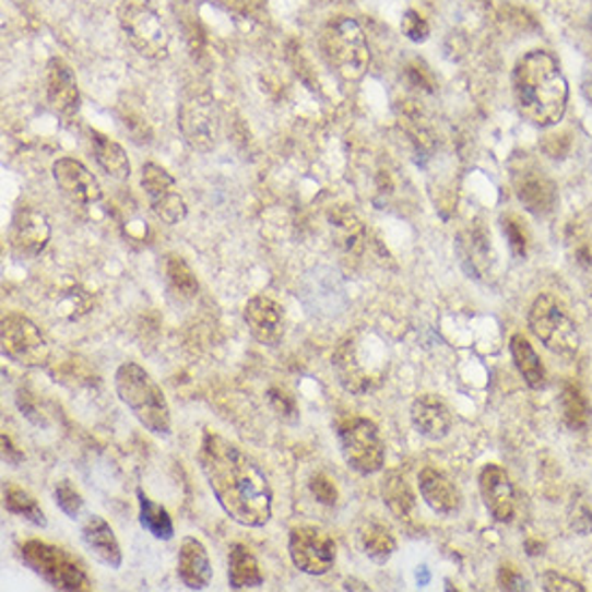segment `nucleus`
Returning <instances> with one entry per match:
<instances>
[{"label":"nucleus","mask_w":592,"mask_h":592,"mask_svg":"<svg viewBox=\"0 0 592 592\" xmlns=\"http://www.w3.org/2000/svg\"><path fill=\"white\" fill-rule=\"evenodd\" d=\"M177 123L183 134V141L194 151L208 153L218 145L221 117L212 95L208 93L188 95L179 106Z\"/></svg>","instance_id":"nucleus-10"},{"label":"nucleus","mask_w":592,"mask_h":592,"mask_svg":"<svg viewBox=\"0 0 592 592\" xmlns=\"http://www.w3.org/2000/svg\"><path fill=\"white\" fill-rule=\"evenodd\" d=\"M50 235H52V228L44 212L28 205H20L15 210L11 228H9V241L17 254L26 259L39 257L46 250Z\"/></svg>","instance_id":"nucleus-15"},{"label":"nucleus","mask_w":592,"mask_h":592,"mask_svg":"<svg viewBox=\"0 0 592 592\" xmlns=\"http://www.w3.org/2000/svg\"><path fill=\"white\" fill-rule=\"evenodd\" d=\"M137 496H139V519H141V525L147 530L153 538H157V541H170L175 536V523H173V519L168 516V511L162 505L153 502L143 489H139Z\"/></svg>","instance_id":"nucleus-29"},{"label":"nucleus","mask_w":592,"mask_h":592,"mask_svg":"<svg viewBox=\"0 0 592 592\" xmlns=\"http://www.w3.org/2000/svg\"><path fill=\"white\" fill-rule=\"evenodd\" d=\"M381 498L388 511L396 519H410L416 507V496L405 476L399 472L386 474V478L381 481Z\"/></svg>","instance_id":"nucleus-27"},{"label":"nucleus","mask_w":592,"mask_h":592,"mask_svg":"<svg viewBox=\"0 0 592 592\" xmlns=\"http://www.w3.org/2000/svg\"><path fill=\"white\" fill-rule=\"evenodd\" d=\"M22 563L57 591L88 592L93 582L84 565L68 549L48 541L31 538L20 549Z\"/></svg>","instance_id":"nucleus-5"},{"label":"nucleus","mask_w":592,"mask_h":592,"mask_svg":"<svg viewBox=\"0 0 592 592\" xmlns=\"http://www.w3.org/2000/svg\"><path fill=\"white\" fill-rule=\"evenodd\" d=\"M336 436L341 452L352 470L358 474H375L383 467L386 448L372 421L363 416H347L339 421Z\"/></svg>","instance_id":"nucleus-8"},{"label":"nucleus","mask_w":592,"mask_h":592,"mask_svg":"<svg viewBox=\"0 0 592 592\" xmlns=\"http://www.w3.org/2000/svg\"><path fill=\"white\" fill-rule=\"evenodd\" d=\"M2 461L13 467H17L24 461V452L17 450V446L11 442V438L7 434H2Z\"/></svg>","instance_id":"nucleus-43"},{"label":"nucleus","mask_w":592,"mask_h":592,"mask_svg":"<svg viewBox=\"0 0 592 592\" xmlns=\"http://www.w3.org/2000/svg\"><path fill=\"white\" fill-rule=\"evenodd\" d=\"M412 423L416 431L429 440H445L452 427L450 410L446 407L445 401L434 394H423L412 403L410 410Z\"/></svg>","instance_id":"nucleus-23"},{"label":"nucleus","mask_w":592,"mask_h":592,"mask_svg":"<svg viewBox=\"0 0 592 592\" xmlns=\"http://www.w3.org/2000/svg\"><path fill=\"white\" fill-rule=\"evenodd\" d=\"M328 223L332 228V235H334V241L350 254H358L363 248H365V241H367V230L360 223V218L345 210V208H339V210H332L328 214Z\"/></svg>","instance_id":"nucleus-26"},{"label":"nucleus","mask_w":592,"mask_h":592,"mask_svg":"<svg viewBox=\"0 0 592 592\" xmlns=\"http://www.w3.org/2000/svg\"><path fill=\"white\" fill-rule=\"evenodd\" d=\"M532 334L554 354L571 358L580 350V332L563 306L552 296H538L530 308Z\"/></svg>","instance_id":"nucleus-7"},{"label":"nucleus","mask_w":592,"mask_h":592,"mask_svg":"<svg viewBox=\"0 0 592 592\" xmlns=\"http://www.w3.org/2000/svg\"><path fill=\"white\" fill-rule=\"evenodd\" d=\"M2 505H4L7 513L26 519L28 523H33L37 528H46L48 525V519H46L44 509L39 507V502L26 489H22V487H17L13 483L4 485Z\"/></svg>","instance_id":"nucleus-28"},{"label":"nucleus","mask_w":592,"mask_h":592,"mask_svg":"<svg viewBox=\"0 0 592 592\" xmlns=\"http://www.w3.org/2000/svg\"><path fill=\"white\" fill-rule=\"evenodd\" d=\"M560 410L567 427L580 431L591 425L592 407L580 386L569 383L560 394Z\"/></svg>","instance_id":"nucleus-31"},{"label":"nucleus","mask_w":592,"mask_h":592,"mask_svg":"<svg viewBox=\"0 0 592 592\" xmlns=\"http://www.w3.org/2000/svg\"><path fill=\"white\" fill-rule=\"evenodd\" d=\"M265 578L259 560L244 543H233L228 549V587L230 591H250L263 587Z\"/></svg>","instance_id":"nucleus-24"},{"label":"nucleus","mask_w":592,"mask_h":592,"mask_svg":"<svg viewBox=\"0 0 592 592\" xmlns=\"http://www.w3.org/2000/svg\"><path fill=\"white\" fill-rule=\"evenodd\" d=\"M15 401H17V407H20V412L31 421V423H35V425H46V418L42 416V410L37 407V403H35V399H33V394L28 392V390H17V394H15Z\"/></svg>","instance_id":"nucleus-39"},{"label":"nucleus","mask_w":592,"mask_h":592,"mask_svg":"<svg viewBox=\"0 0 592 592\" xmlns=\"http://www.w3.org/2000/svg\"><path fill=\"white\" fill-rule=\"evenodd\" d=\"M55 502H57V507L70 519L80 518V513L84 509L82 494L75 489L72 481L57 483V487H55Z\"/></svg>","instance_id":"nucleus-35"},{"label":"nucleus","mask_w":592,"mask_h":592,"mask_svg":"<svg viewBox=\"0 0 592 592\" xmlns=\"http://www.w3.org/2000/svg\"><path fill=\"white\" fill-rule=\"evenodd\" d=\"M511 181L521 205L534 216H547L554 212L558 201V190L536 162L523 157L511 168Z\"/></svg>","instance_id":"nucleus-13"},{"label":"nucleus","mask_w":592,"mask_h":592,"mask_svg":"<svg viewBox=\"0 0 592 592\" xmlns=\"http://www.w3.org/2000/svg\"><path fill=\"white\" fill-rule=\"evenodd\" d=\"M244 321L250 334L263 345H276L285 334V310L272 297L257 296L248 299L244 306Z\"/></svg>","instance_id":"nucleus-17"},{"label":"nucleus","mask_w":592,"mask_h":592,"mask_svg":"<svg viewBox=\"0 0 592 592\" xmlns=\"http://www.w3.org/2000/svg\"><path fill=\"white\" fill-rule=\"evenodd\" d=\"M177 576L181 584L190 591H205L212 584V563L205 545L199 538L186 536L181 541L177 556Z\"/></svg>","instance_id":"nucleus-20"},{"label":"nucleus","mask_w":592,"mask_h":592,"mask_svg":"<svg viewBox=\"0 0 592 592\" xmlns=\"http://www.w3.org/2000/svg\"><path fill=\"white\" fill-rule=\"evenodd\" d=\"M328 66L345 80H360L370 66L367 35L354 17L339 15L325 22L319 35Z\"/></svg>","instance_id":"nucleus-4"},{"label":"nucleus","mask_w":592,"mask_h":592,"mask_svg":"<svg viewBox=\"0 0 592 592\" xmlns=\"http://www.w3.org/2000/svg\"><path fill=\"white\" fill-rule=\"evenodd\" d=\"M511 354L525 383L530 388H541L545 383V369L541 365V358L536 356V352L532 350L530 341L523 334H516L511 339Z\"/></svg>","instance_id":"nucleus-32"},{"label":"nucleus","mask_w":592,"mask_h":592,"mask_svg":"<svg viewBox=\"0 0 592 592\" xmlns=\"http://www.w3.org/2000/svg\"><path fill=\"white\" fill-rule=\"evenodd\" d=\"M308 489H310L312 498H315L319 505L334 507L336 500H339V489H336V485H334L325 474H315V476H310Z\"/></svg>","instance_id":"nucleus-37"},{"label":"nucleus","mask_w":592,"mask_h":592,"mask_svg":"<svg viewBox=\"0 0 592 592\" xmlns=\"http://www.w3.org/2000/svg\"><path fill=\"white\" fill-rule=\"evenodd\" d=\"M360 545H363L365 554L377 565L388 563L390 556L396 552V541H394L392 532L377 521H369L363 525Z\"/></svg>","instance_id":"nucleus-30"},{"label":"nucleus","mask_w":592,"mask_h":592,"mask_svg":"<svg viewBox=\"0 0 592 592\" xmlns=\"http://www.w3.org/2000/svg\"><path fill=\"white\" fill-rule=\"evenodd\" d=\"M421 496L438 516H452L461 509V494L457 485L436 467H425L418 476Z\"/></svg>","instance_id":"nucleus-22"},{"label":"nucleus","mask_w":592,"mask_h":592,"mask_svg":"<svg viewBox=\"0 0 592 592\" xmlns=\"http://www.w3.org/2000/svg\"><path fill=\"white\" fill-rule=\"evenodd\" d=\"M121 31L130 46L145 59L159 61L168 55L170 33L162 15L145 0H123L117 9Z\"/></svg>","instance_id":"nucleus-6"},{"label":"nucleus","mask_w":592,"mask_h":592,"mask_svg":"<svg viewBox=\"0 0 592 592\" xmlns=\"http://www.w3.org/2000/svg\"><path fill=\"white\" fill-rule=\"evenodd\" d=\"M2 354L4 358L37 369L50 360V347L42 330L24 315L9 312L2 317V332H0Z\"/></svg>","instance_id":"nucleus-9"},{"label":"nucleus","mask_w":592,"mask_h":592,"mask_svg":"<svg viewBox=\"0 0 592 592\" xmlns=\"http://www.w3.org/2000/svg\"><path fill=\"white\" fill-rule=\"evenodd\" d=\"M498 584H500V589H505V591H521V589H523V580H521V576H519L518 571H516L513 567H509V565L500 567V573H498Z\"/></svg>","instance_id":"nucleus-42"},{"label":"nucleus","mask_w":592,"mask_h":592,"mask_svg":"<svg viewBox=\"0 0 592 592\" xmlns=\"http://www.w3.org/2000/svg\"><path fill=\"white\" fill-rule=\"evenodd\" d=\"M164 270H166V279L170 283V287L183 297H194L199 294V281H197V274L192 272V268L186 263L183 257L179 254H168L166 257V263H164Z\"/></svg>","instance_id":"nucleus-33"},{"label":"nucleus","mask_w":592,"mask_h":592,"mask_svg":"<svg viewBox=\"0 0 592 592\" xmlns=\"http://www.w3.org/2000/svg\"><path fill=\"white\" fill-rule=\"evenodd\" d=\"M52 177L59 190L78 205H93L102 199L97 177L74 157H59L52 166Z\"/></svg>","instance_id":"nucleus-16"},{"label":"nucleus","mask_w":592,"mask_h":592,"mask_svg":"<svg viewBox=\"0 0 592 592\" xmlns=\"http://www.w3.org/2000/svg\"><path fill=\"white\" fill-rule=\"evenodd\" d=\"M199 465L218 505L233 521L263 528L272 519L274 494L270 481L239 446L208 429L199 448Z\"/></svg>","instance_id":"nucleus-1"},{"label":"nucleus","mask_w":592,"mask_h":592,"mask_svg":"<svg viewBox=\"0 0 592 592\" xmlns=\"http://www.w3.org/2000/svg\"><path fill=\"white\" fill-rule=\"evenodd\" d=\"M91 143H93V153H95V159H97L99 168L108 177H113L117 181L130 179L132 164L128 159L126 149L121 147L119 143L110 141L106 134H102L97 130H91Z\"/></svg>","instance_id":"nucleus-25"},{"label":"nucleus","mask_w":592,"mask_h":592,"mask_svg":"<svg viewBox=\"0 0 592 592\" xmlns=\"http://www.w3.org/2000/svg\"><path fill=\"white\" fill-rule=\"evenodd\" d=\"M513 95L519 115L528 123L549 128L565 117L569 84L552 55L532 50L513 70Z\"/></svg>","instance_id":"nucleus-2"},{"label":"nucleus","mask_w":592,"mask_h":592,"mask_svg":"<svg viewBox=\"0 0 592 592\" xmlns=\"http://www.w3.org/2000/svg\"><path fill=\"white\" fill-rule=\"evenodd\" d=\"M289 556L301 573L325 576L336 563V543L317 525H297L289 532Z\"/></svg>","instance_id":"nucleus-11"},{"label":"nucleus","mask_w":592,"mask_h":592,"mask_svg":"<svg viewBox=\"0 0 592 592\" xmlns=\"http://www.w3.org/2000/svg\"><path fill=\"white\" fill-rule=\"evenodd\" d=\"M505 233H507V237L511 241L513 252L519 254V257H523L525 254V246H528V237H525V228L521 226L518 218L505 221Z\"/></svg>","instance_id":"nucleus-40"},{"label":"nucleus","mask_w":592,"mask_h":592,"mask_svg":"<svg viewBox=\"0 0 592 592\" xmlns=\"http://www.w3.org/2000/svg\"><path fill=\"white\" fill-rule=\"evenodd\" d=\"M332 369L339 377V383L352 392V394H367L370 392L383 375L381 363H367L363 354V343L356 334L345 336L334 356H332Z\"/></svg>","instance_id":"nucleus-12"},{"label":"nucleus","mask_w":592,"mask_h":592,"mask_svg":"<svg viewBox=\"0 0 592 592\" xmlns=\"http://www.w3.org/2000/svg\"><path fill=\"white\" fill-rule=\"evenodd\" d=\"M143 190L147 194L149 208L151 212L162 221V223L179 224L186 221L188 216V205L183 197L179 194L177 181L170 177V173L153 162L143 166L141 175Z\"/></svg>","instance_id":"nucleus-14"},{"label":"nucleus","mask_w":592,"mask_h":592,"mask_svg":"<svg viewBox=\"0 0 592 592\" xmlns=\"http://www.w3.org/2000/svg\"><path fill=\"white\" fill-rule=\"evenodd\" d=\"M401 28H403L405 37H407L410 42H414V44H423V42H427L429 35H431L429 22H427L421 13H416V11H412V9L405 11L403 22H401Z\"/></svg>","instance_id":"nucleus-36"},{"label":"nucleus","mask_w":592,"mask_h":592,"mask_svg":"<svg viewBox=\"0 0 592 592\" xmlns=\"http://www.w3.org/2000/svg\"><path fill=\"white\" fill-rule=\"evenodd\" d=\"M543 589L547 592H582L584 589L578 584V582H573V580H569V578H565V576H558L556 571H549V573H545L543 576Z\"/></svg>","instance_id":"nucleus-41"},{"label":"nucleus","mask_w":592,"mask_h":592,"mask_svg":"<svg viewBox=\"0 0 592 592\" xmlns=\"http://www.w3.org/2000/svg\"><path fill=\"white\" fill-rule=\"evenodd\" d=\"M569 521L571 528L580 534H591L592 532V502L591 498H573L569 507Z\"/></svg>","instance_id":"nucleus-38"},{"label":"nucleus","mask_w":592,"mask_h":592,"mask_svg":"<svg viewBox=\"0 0 592 592\" xmlns=\"http://www.w3.org/2000/svg\"><path fill=\"white\" fill-rule=\"evenodd\" d=\"M82 534V543L86 545V549L106 567L110 569H119L123 565V552L121 545L115 536V530L110 528V523L99 516H88L82 521L80 528Z\"/></svg>","instance_id":"nucleus-21"},{"label":"nucleus","mask_w":592,"mask_h":592,"mask_svg":"<svg viewBox=\"0 0 592 592\" xmlns=\"http://www.w3.org/2000/svg\"><path fill=\"white\" fill-rule=\"evenodd\" d=\"M268 403L272 412L285 421V423H297L299 421V407H297L296 396L285 390V388H270L268 390Z\"/></svg>","instance_id":"nucleus-34"},{"label":"nucleus","mask_w":592,"mask_h":592,"mask_svg":"<svg viewBox=\"0 0 592 592\" xmlns=\"http://www.w3.org/2000/svg\"><path fill=\"white\" fill-rule=\"evenodd\" d=\"M115 388L121 403L153 436L170 434V407L155 379L137 363H123L115 372Z\"/></svg>","instance_id":"nucleus-3"},{"label":"nucleus","mask_w":592,"mask_h":592,"mask_svg":"<svg viewBox=\"0 0 592 592\" xmlns=\"http://www.w3.org/2000/svg\"><path fill=\"white\" fill-rule=\"evenodd\" d=\"M46 95L50 108L61 117H74L80 110V91L74 70L59 57L48 61L46 68Z\"/></svg>","instance_id":"nucleus-18"},{"label":"nucleus","mask_w":592,"mask_h":592,"mask_svg":"<svg viewBox=\"0 0 592 592\" xmlns=\"http://www.w3.org/2000/svg\"><path fill=\"white\" fill-rule=\"evenodd\" d=\"M485 507L498 521H511L516 513V489L500 465H485L478 478Z\"/></svg>","instance_id":"nucleus-19"}]
</instances>
